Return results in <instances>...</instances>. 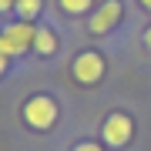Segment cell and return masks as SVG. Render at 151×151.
I'll use <instances>...</instances> for the list:
<instances>
[{"mask_svg": "<svg viewBox=\"0 0 151 151\" xmlns=\"http://www.w3.org/2000/svg\"><path fill=\"white\" fill-rule=\"evenodd\" d=\"M34 34H37V27H34V24H27V20L7 24V27L0 30V50H4L7 57L27 54V50H34Z\"/></svg>", "mask_w": 151, "mask_h": 151, "instance_id": "cell-1", "label": "cell"}, {"mask_svg": "<svg viewBox=\"0 0 151 151\" xmlns=\"http://www.w3.org/2000/svg\"><path fill=\"white\" fill-rule=\"evenodd\" d=\"M24 121H27V128L34 131H47V128H54L57 124V101L54 97H47V94H34L27 104H24Z\"/></svg>", "mask_w": 151, "mask_h": 151, "instance_id": "cell-2", "label": "cell"}, {"mask_svg": "<svg viewBox=\"0 0 151 151\" xmlns=\"http://www.w3.org/2000/svg\"><path fill=\"white\" fill-rule=\"evenodd\" d=\"M104 70H108V64H104V54H97V50H81L70 60V77L81 87H94L104 77Z\"/></svg>", "mask_w": 151, "mask_h": 151, "instance_id": "cell-3", "label": "cell"}, {"mask_svg": "<svg viewBox=\"0 0 151 151\" xmlns=\"http://www.w3.org/2000/svg\"><path fill=\"white\" fill-rule=\"evenodd\" d=\"M101 138H104L108 148H128L131 138H134V121H131L124 111H114V114H108V121H104Z\"/></svg>", "mask_w": 151, "mask_h": 151, "instance_id": "cell-4", "label": "cell"}, {"mask_svg": "<svg viewBox=\"0 0 151 151\" xmlns=\"http://www.w3.org/2000/svg\"><path fill=\"white\" fill-rule=\"evenodd\" d=\"M121 17H124V4L121 0H104V4L87 17V30H91L94 37H104V34H111L121 24Z\"/></svg>", "mask_w": 151, "mask_h": 151, "instance_id": "cell-5", "label": "cell"}, {"mask_svg": "<svg viewBox=\"0 0 151 151\" xmlns=\"http://www.w3.org/2000/svg\"><path fill=\"white\" fill-rule=\"evenodd\" d=\"M34 50H37L40 57L57 54V34L50 27H37V34H34Z\"/></svg>", "mask_w": 151, "mask_h": 151, "instance_id": "cell-6", "label": "cell"}, {"mask_svg": "<svg viewBox=\"0 0 151 151\" xmlns=\"http://www.w3.org/2000/svg\"><path fill=\"white\" fill-rule=\"evenodd\" d=\"M44 10V0H14V14L17 20H37V14Z\"/></svg>", "mask_w": 151, "mask_h": 151, "instance_id": "cell-7", "label": "cell"}, {"mask_svg": "<svg viewBox=\"0 0 151 151\" xmlns=\"http://www.w3.org/2000/svg\"><path fill=\"white\" fill-rule=\"evenodd\" d=\"M57 4H60V10L67 17H81V14H87L94 7V0H57Z\"/></svg>", "mask_w": 151, "mask_h": 151, "instance_id": "cell-8", "label": "cell"}, {"mask_svg": "<svg viewBox=\"0 0 151 151\" xmlns=\"http://www.w3.org/2000/svg\"><path fill=\"white\" fill-rule=\"evenodd\" d=\"M70 151H104V148L97 145V141H77V145L70 148Z\"/></svg>", "mask_w": 151, "mask_h": 151, "instance_id": "cell-9", "label": "cell"}, {"mask_svg": "<svg viewBox=\"0 0 151 151\" xmlns=\"http://www.w3.org/2000/svg\"><path fill=\"white\" fill-rule=\"evenodd\" d=\"M7 67H10V57H7V54H4V50H0V77H4V74H7Z\"/></svg>", "mask_w": 151, "mask_h": 151, "instance_id": "cell-10", "label": "cell"}, {"mask_svg": "<svg viewBox=\"0 0 151 151\" xmlns=\"http://www.w3.org/2000/svg\"><path fill=\"white\" fill-rule=\"evenodd\" d=\"M14 10V0H0V14H10Z\"/></svg>", "mask_w": 151, "mask_h": 151, "instance_id": "cell-11", "label": "cell"}, {"mask_svg": "<svg viewBox=\"0 0 151 151\" xmlns=\"http://www.w3.org/2000/svg\"><path fill=\"white\" fill-rule=\"evenodd\" d=\"M145 47L151 50V24H148V30H145Z\"/></svg>", "mask_w": 151, "mask_h": 151, "instance_id": "cell-12", "label": "cell"}, {"mask_svg": "<svg viewBox=\"0 0 151 151\" xmlns=\"http://www.w3.org/2000/svg\"><path fill=\"white\" fill-rule=\"evenodd\" d=\"M141 7H145V10H151V0H141Z\"/></svg>", "mask_w": 151, "mask_h": 151, "instance_id": "cell-13", "label": "cell"}]
</instances>
